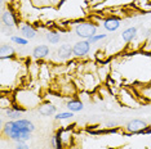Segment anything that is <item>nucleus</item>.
<instances>
[{
	"label": "nucleus",
	"instance_id": "nucleus-1",
	"mask_svg": "<svg viewBox=\"0 0 151 149\" xmlns=\"http://www.w3.org/2000/svg\"><path fill=\"white\" fill-rule=\"evenodd\" d=\"M34 125L29 120H17V121H9L4 126V134L9 135L13 131H23V133H30L34 131Z\"/></svg>",
	"mask_w": 151,
	"mask_h": 149
},
{
	"label": "nucleus",
	"instance_id": "nucleus-2",
	"mask_svg": "<svg viewBox=\"0 0 151 149\" xmlns=\"http://www.w3.org/2000/svg\"><path fill=\"white\" fill-rule=\"evenodd\" d=\"M75 32H76L78 36L83 37L85 40H89L97 33V26L89 22H83L75 27Z\"/></svg>",
	"mask_w": 151,
	"mask_h": 149
},
{
	"label": "nucleus",
	"instance_id": "nucleus-3",
	"mask_svg": "<svg viewBox=\"0 0 151 149\" xmlns=\"http://www.w3.org/2000/svg\"><path fill=\"white\" fill-rule=\"evenodd\" d=\"M89 49H91V43H89V40H81V41H78L73 46L74 55H76V57L87 55L88 52H89Z\"/></svg>",
	"mask_w": 151,
	"mask_h": 149
},
{
	"label": "nucleus",
	"instance_id": "nucleus-4",
	"mask_svg": "<svg viewBox=\"0 0 151 149\" xmlns=\"http://www.w3.org/2000/svg\"><path fill=\"white\" fill-rule=\"evenodd\" d=\"M127 128H128L129 133H133V134L143 133L147 128V123L145 121H141V120H132L127 123Z\"/></svg>",
	"mask_w": 151,
	"mask_h": 149
},
{
	"label": "nucleus",
	"instance_id": "nucleus-5",
	"mask_svg": "<svg viewBox=\"0 0 151 149\" xmlns=\"http://www.w3.org/2000/svg\"><path fill=\"white\" fill-rule=\"evenodd\" d=\"M12 140H16L17 143H25L30 139V133H23V131H13L8 135Z\"/></svg>",
	"mask_w": 151,
	"mask_h": 149
},
{
	"label": "nucleus",
	"instance_id": "nucleus-6",
	"mask_svg": "<svg viewBox=\"0 0 151 149\" xmlns=\"http://www.w3.org/2000/svg\"><path fill=\"white\" fill-rule=\"evenodd\" d=\"M58 53V57H60L61 59H67L71 57V54H74L73 52V48H71L68 44H63V45H61L60 48L57 50Z\"/></svg>",
	"mask_w": 151,
	"mask_h": 149
},
{
	"label": "nucleus",
	"instance_id": "nucleus-7",
	"mask_svg": "<svg viewBox=\"0 0 151 149\" xmlns=\"http://www.w3.org/2000/svg\"><path fill=\"white\" fill-rule=\"evenodd\" d=\"M1 21L4 23V26L9 27V28H12V27L16 26V18H14V16H13V13H11L9 11H5L3 13Z\"/></svg>",
	"mask_w": 151,
	"mask_h": 149
},
{
	"label": "nucleus",
	"instance_id": "nucleus-8",
	"mask_svg": "<svg viewBox=\"0 0 151 149\" xmlns=\"http://www.w3.org/2000/svg\"><path fill=\"white\" fill-rule=\"evenodd\" d=\"M14 49L12 48V46L6 45V44H3L1 46H0V58L1 59H5V58H13L14 57Z\"/></svg>",
	"mask_w": 151,
	"mask_h": 149
},
{
	"label": "nucleus",
	"instance_id": "nucleus-9",
	"mask_svg": "<svg viewBox=\"0 0 151 149\" xmlns=\"http://www.w3.org/2000/svg\"><path fill=\"white\" fill-rule=\"evenodd\" d=\"M32 54H34V57L37 58V59L45 58L48 54H49V48H48L47 45H37V46H35Z\"/></svg>",
	"mask_w": 151,
	"mask_h": 149
},
{
	"label": "nucleus",
	"instance_id": "nucleus-10",
	"mask_svg": "<svg viewBox=\"0 0 151 149\" xmlns=\"http://www.w3.org/2000/svg\"><path fill=\"white\" fill-rule=\"evenodd\" d=\"M37 111H39V113L43 114V116H52V114H54V112H56V107L50 103H45V104H42V106L37 108Z\"/></svg>",
	"mask_w": 151,
	"mask_h": 149
},
{
	"label": "nucleus",
	"instance_id": "nucleus-11",
	"mask_svg": "<svg viewBox=\"0 0 151 149\" xmlns=\"http://www.w3.org/2000/svg\"><path fill=\"white\" fill-rule=\"evenodd\" d=\"M120 26V21L118 18H107L104 23V27L107 31H115V30H118Z\"/></svg>",
	"mask_w": 151,
	"mask_h": 149
},
{
	"label": "nucleus",
	"instance_id": "nucleus-12",
	"mask_svg": "<svg viewBox=\"0 0 151 149\" xmlns=\"http://www.w3.org/2000/svg\"><path fill=\"white\" fill-rule=\"evenodd\" d=\"M136 33H137L136 27H129V28H127L125 31L122 33V37H123V40H125V41L129 43L136 37Z\"/></svg>",
	"mask_w": 151,
	"mask_h": 149
},
{
	"label": "nucleus",
	"instance_id": "nucleus-13",
	"mask_svg": "<svg viewBox=\"0 0 151 149\" xmlns=\"http://www.w3.org/2000/svg\"><path fill=\"white\" fill-rule=\"evenodd\" d=\"M83 103L80 100H76V99H73L70 101H67V108L70 112H79L83 109Z\"/></svg>",
	"mask_w": 151,
	"mask_h": 149
},
{
	"label": "nucleus",
	"instance_id": "nucleus-14",
	"mask_svg": "<svg viewBox=\"0 0 151 149\" xmlns=\"http://www.w3.org/2000/svg\"><path fill=\"white\" fill-rule=\"evenodd\" d=\"M21 31H22L23 35H25L26 39H34V37L36 36L35 28H34L32 26H30V25H23L22 28H21Z\"/></svg>",
	"mask_w": 151,
	"mask_h": 149
},
{
	"label": "nucleus",
	"instance_id": "nucleus-15",
	"mask_svg": "<svg viewBox=\"0 0 151 149\" xmlns=\"http://www.w3.org/2000/svg\"><path fill=\"white\" fill-rule=\"evenodd\" d=\"M47 40L50 44H58L61 40V36H60V33L56 32V31H49L47 33Z\"/></svg>",
	"mask_w": 151,
	"mask_h": 149
},
{
	"label": "nucleus",
	"instance_id": "nucleus-16",
	"mask_svg": "<svg viewBox=\"0 0 151 149\" xmlns=\"http://www.w3.org/2000/svg\"><path fill=\"white\" fill-rule=\"evenodd\" d=\"M50 143H52V147L54 149H61L62 148L61 147V136H60V134L53 135V136L50 138Z\"/></svg>",
	"mask_w": 151,
	"mask_h": 149
},
{
	"label": "nucleus",
	"instance_id": "nucleus-17",
	"mask_svg": "<svg viewBox=\"0 0 151 149\" xmlns=\"http://www.w3.org/2000/svg\"><path fill=\"white\" fill-rule=\"evenodd\" d=\"M5 112H6V114H8V117H11V118H17V117L21 116L22 109H17V108H8V109H6Z\"/></svg>",
	"mask_w": 151,
	"mask_h": 149
},
{
	"label": "nucleus",
	"instance_id": "nucleus-18",
	"mask_svg": "<svg viewBox=\"0 0 151 149\" xmlns=\"http://www.w3.org/2000/svg\"><path fill=\"white\" fill-rule=\"evenodd\" d=\"M74 116V112H61L56 116V120H67Z\"/></svg>",
	"mask_w": 151,
	"mask_h": 149
},
{
	"label": "nucleus",
	"instance_id": "nucleus-19",
	"mask_svg": "<svg viewBox=\"0 0 151 149\" xmlns=\"http://www.w3.org/2000/svg\"><path fill=\"white\" fill-rule=\"evenodd\" d=\"M105 37H106L105 33H101V35H94L93 37H91V39H89V43H91V44H94V43L99 41V40L105 39Z\"/></svg>",
	"mask_w": 151,
	"mask_h": 149
},
{
	"label": "nucleus",
	"instance_id": "nucleus-20",
	"mask_svg": "<svg viewBox=\"0 0 151 149\" xmlns=\"http://www.w3.org/2000/svg\"><path fill=\"white\" fill-rule=\"evenodd\" d=\"M12 41L19 44V45H26V44H27V40L26 39H22V37H16V36L12 37Z\"/></svg>",
	"mask_w": 151,
	"mask_h": 149
},
{
	"label": "nucleus",
	"instance_id": "nucleus-21",
	"mask_svg": "<svg viewBox=\"0 0 151 149\" xmlns=\"http://www.w3.org/2000/svg\"><path fill=\"white\" fill-rule=\"evenodd\" d=\"M16 149H30V148L27 147L25 143H18L17 144V147H16Z\"/></svg>",
	"mask_w": 151,
	"mask_h": 149
},
{
	"label": "nucleus",
	"instance_id": "nucleus-22",
	"mask_svg": "<svg viewBox=\"0 0 151 149\" xmlns=\"http://www.w3.org/2000/svg\"><path fill=\"white\" fill-rule=\"evenodd\" d=\"M143 133H145V134H150V133H151V128H146Z\"/></svg>",
	"mask_w": 151,
	"mask_h": 149
}]
</instances>
